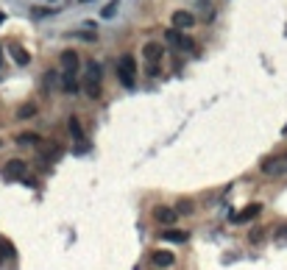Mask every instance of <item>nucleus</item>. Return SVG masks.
I'll return each mask as SVG.
<instances>
[{"instance_id": "obj_16", "label": "nucleus", "mask_w": 287, "mask_h": 270, "mask_svg": "<svg viewBox=\"0 0 287 270\" xmlns=\"http://www.w3.org/2000/svg\"><path fill=\"white\" fill-rule=\"evenodd\" d=\"M59 84H62V72H59V70H48L42 75V89H45V92L59 89Z\"/></svg>"}, {"instance_id": "obj_17", "label": "nucleus", "mask_w": 287, "mask_h": 270, "mask_svg": "<svg viewBox=\"0 0 287 270\" xmlns=\"http://www.w3.org/2000/svg\"><path fill=\"white\" fill-rule=\"evenodd\" d=\"M59 89H62V92H67V95H76V92H81V81H78L76 75H62V84H59Z\"/></svg>"}, {"instance_id": "obj_14", "label": "nucleus", "mask_w": 287, "mask_h": 270, "mask_svg": "<svg viewBox=\"0 0 287 270\" xmlns=\"http://www.w3.org/2000/svg\"><path fill=\"white\" fill-rule=\"evenodd\" d=\"M36 114H39V103H34V100H28V103H22L20 109L14 112V117L20 123H25V120H34Z\"/></svg>"}, {"instance_id": "obj_1", "label": "nucleus", "mask_w": 287, "mask_h": 270, "mask_svg": "<svg viewBox=\"0 0 287 270\" xmlns=\"http://www.w3.org/2000/svg\"><path fill=\"white\" fill-rule=\"evenodd\" d=\"M259 173L262 176H287V150H279V153H268V156L259 159Z\"/></svg>"}, {"instance_id": "obj_27", "label": "nucleus", "mask_w": 287, "mask_h": 270, "mask_svg": "<svg viewBox=\"0 0 287 270\" xmlns=\"http://www.w3.org/2000/svg\"><path fill=\"white\" fill-rule=\"evenodd\" d=\"M78 3H92V0H78Z\"/></svg>"}, {"instance_id": "obj_11", "label": "nucleus", "mask_w": 287, "mask_h": 270, "mask_svg": "<svg viewBox=\"0 0 287 270\" xmlns=\"http://www.w3.org/2000/svg\"><path fill=\"white\" fill-rule=\"evenodd\" d=\"M25 173H28V164L22 162V159H8L3 164V176L6 178H25Z\"/></svg>"}, {"instance_id": "obj_24", "label": "nucleus", "mask_w": 287, "mask_h": 270, "mask_svg": "<svg viewBox=\"0 0 287 270\" xmlns=\"http://www.w3.org/2000/svg\"><path fill=\"white\" fill-rule=\"evenodd\" d=\"M276 240H279V242H287V226H279V228H276Z\"/></svg>"}, {"instance_id": "obj_2", "label": "nucleus", "mask_w": 287, "mask_h": 270, "mask_svg": "<svg viewBox=\"0 0 287 270\" xmlns=\"http://www.w3.org/2000/svg\"><path fill=\"white\" fill-rule=\"evenodd\" d=\"M59 67H62V75H76L78 78V72H81V67H84V62H81V56H78V50L67 48L59 53Z\"/></svg>"}, {"instance_id": "obj_8", "label": "nucleus", "mask_w": 287, "mask_h": 270, "mask_svg": "<svg viewBox=\"0 0 287 270\" xmlns=\"http://www.w3.org/2000/svg\"><path fill=\"white\" fill-rule=\"evenodd\" d=\"M262 212H265V203L254 201V203H248V206L240 209V212L231 217V223H251V220H257V217H262Z\"/></svg>"}, {"instance_id": "obj_6", "label": "nucleus", "mask_w": 287, "mask_h": 270, "mask_svg": "<svg viewBox=\"0 0 287 270\" xmlns=\"http://www.w3.org/2000/svg\"><path fill=\"white\" fill-rule=\"evenodd\" d=\"M151 217H154V220L159 223V226H165V228H170V226H176V223H179V212H176L173 206H165V203L154 206Z\"/></svg>"}, {"instance_id": "obj_13", "label": "nucleus", "mask_w": 287, "mask_h": 270, "mask_svg": "<svg viewBox=\"0 0 287 270\" xmlns=\"http://www.w3.org/2000/svg\"><path fill=\"white\" fill-rule=\"evenodd\" d=\"M159 237H162V240H168V242H176V245H182V242H187V240H190V231L170 226V228H165V231H162Z\"/></svg>"}, {"instance_id": "obj_21", "label": "nucleus", "mask_w": 287, "mask_h": 270, "mask_svg": "<svg viewBox=\"0 0 287 270\" xmlns=\"http://www.w3.org/2000/svg\"><path fill=\"white\" fill-rule=\"evenodd\" d=\"M117 8H120V0H109L103 6V11H100V17H103V20H112V17L117 14Z\"/></svg>"}, {"instance_id": "obj_26", "label": "nucleus", "mask_w": 287, "mask_h": 270, "mask_svg": "<svg viewBox=\"0 0 287 270\" xmlns=\"http://www.w3.org/2000/svg\"><path fill=\"white\" fill-rule=\"evenodd\" d=\"M0 64H3V48H0Z\"/></svg>"}, {"instance_id": "obj_3", "label": "nucleus", "mask_w": 287, "mask_h": 270, "mask_svg": "<svg viewBox=\"0 0 287 270\" xmlns=\"http://www.w3.org/2000/svg\"><path fill=\"white\" fill-rule=\"evenodd\" d=\"M117 78L120 84L126 86H134V78H137V62H134L131 53H123V56L117 59Z\"/></svg>"}, {"instance_id": "obj_22", "label": "nucleus", "mask_w": 287, "mask_h": 270, "mask_svg": "<svg viewBox=\"0 0 287 270\" xmlns=\"http://www.w3.org/2000/svg\"><path fill=\"white\" fill-rule=\"evenodd\" d=\"M70 36H78V39H84L87 45H95V42H98V34H95V31H78V34H70Z\"/></svg>"}, {"instance_id": "obj_29", "label": "nucleus", "mask_w": 287, "mask_h": 270, "mask_svg": "<svg viewBox=\"0 0 287 270\" xmlns=\"http://www.w3.org/2000/svg\"><path fill=\"white\" fill-rule=\"evenodd\" d=\"M0 148H3V139H0Z\"/></svg>"}, {"instance_id": "obj_7", "label": "nucleus", "mask_w": 287, "mask_h": 270, "mask_svg": "<svg viewBox=\"0 0 287 270\" xmlns=\"http://www.w3.org/2000/svg\"><path fill=\"white\" fill-rule=\"evenodd\" d=\"M6 50H8V56H11V62H14V64H20V67H28V64H31V53L25 50V45H22V42L8 39Z\"/></svg>"}, {"instance_id": "obj_25", "label": "nucleus", "mask_w": 287, "mask_h": 270, "mask_svg": "<svg viewBox=\"0 0 287 270\" xmlns=\"http://www.w3.org/2000/svg\"><path fill=\"white\" fill-rule=\"evenodd\" d=\"M259 240H262V228H254V231H251V242H259Z\"/></svg>"}, {"instance_id": "obj_15", "label": "nucleus", "mask_w": 287, "mask_h": 270, "mask_svg": "<svg viewBox=\"0 0 287 270\" xmlns=\"http://www.w3.org/2000/svg\"><path fill=\"white\" fill-rule=\"evenodd\" d=\"M67 131H70V136L76 139V142H87L84 139V126H81V120H78L76 114L67 117Z\"/></svg>"}, {"instance_id": "obj_18", "label": "nucleus", "mask_w": 287, "mask_h": 270, "mask_svg": "<svg viewBox=\"0 0 287 270\" xmlns=\"http://www.w3.org/2000/svg\"><path fill=\"white\" fill-rule=\"evenodd\" d=\"M14 142L17 145H36V148H39V145H42V136L36 134V131H22V134L14 136Z\"/></svg>"}, {"instance_id": "obj_23", "label": "nucleus", "mask_w": 287, "mask_h": 270, "mask_svg": "<svg viewBox=\"0 0 287 270\" xmlns=\"http://www.w3.org/2000/svg\"><path fill=\"white\" fill-rule=\"evenodd\" d=\"M145 72H148V78H159L162 75V62H148Z\"/></svg>"}, {"instance_id": "obj_5", "label": "nucleus", "mask_w": 287, "mask_h": 270, "mask_svg": "<svg viewBox=\"0 0 287 270\" xmlns=\"http://www.w3.org/2000/svg\"><path fill=\"white\" fill-rule=\"evenodd\" d=\"M198 25V17L187 8H176L173 14H170V28H179V31H190Z\"/></svg>"}, {"instance_id": "obj_4", "label": "nucleus", "mask_w": 287, "mask_h": 270, "mask_svg": "<svg viewBox=\"0 0 287 270\" xmlns=\"http://www.w3.org/2000/svg\"><path fill=\"white\" fill-rule=\"evenodd\" d=\"M162 39H165L170 48L182 50V53H192V50H195V39H190V36L184 34V31H179V28H168Z\"/></svg>"}, {"instance_id": "obj_19", "label": "nucleus", "mask_w": 287, "mask_h": 270, "mask_svg": "<svg viewBox=\"0 0 287 270\" xmlns=\"http://www.w3.org/2000/svg\"><path fill=\"white\" fill-rule=\"evenodd\" d=\"M56 14H59L56 6H34L31 8V17H34V20H50V17H56Z\"/></svg>"}, {"instance_id": "obj_9", "label": "nucleus", "mask_w": 287, "mask_h": 270, "mask_svg": "<svg viewBox=\"0 0 287 270\" xmlns=\"http://www.w3.org/2000/svg\"><path fill=\"white\" fill-rule=\"evenodd\" d=\"M142 59H145V62H162V59H165V45H162L159 39H148V42L142 45Z\"/></svg>"}, {"instance_id": "obj_20", "label": "nucleus", "mask_w": 287, "mask_h": 270, "mask_svg": "<svg viewBox=\"0 0 287 270\" xmlns=\"http://www.w3.org/2000/svg\"><path fill=\"white\" fill-rule=\"evenodd\" d=\"M173 209L179 212V217H182V214H192V212H195V201H192V198H179Z\"/></svg>"}, {"instance_id": "obj_12", "label": "nucleus", "mask_w": 287, "mask_h": 270, "mask_svg": "<svg viewBox=\"0 0 287 270\" xmlns=\"http://www.w3.org/2000/svg\"><path fill=\"white\" fill-rule=\"evenodd\" d=\"M84 81H100L103 84V67L98 59H84Z\"/></svg>"}, {"instance_id": "obj_28", "label": "nucleus", "mask_w": 287, "mask_h": 270, "mask_svg": "<svg viewBox=\"0 0 287 270\" xmlns=\"http://www.w3.org/2000/svg\"><path fill=\"white\" fill-rule=\"evenodd\" d=\"M42 3H56V0H42Z\"/></svg>"}, {"instance_id": "obj_10", "label": "nucleus", "mask_w": 287, "mask_h": 270, "mask_svg": "<svg viewBox=\"0 0 287 270\" xmlns=\"http://www.w3.org/2000/svg\"><path fill=\"white\" fill-rule=\"evenodd\" d=\"M151 265H154V268H173L176 254L168 248H156V251H151Z\"/></svg>"}]
</instances>
